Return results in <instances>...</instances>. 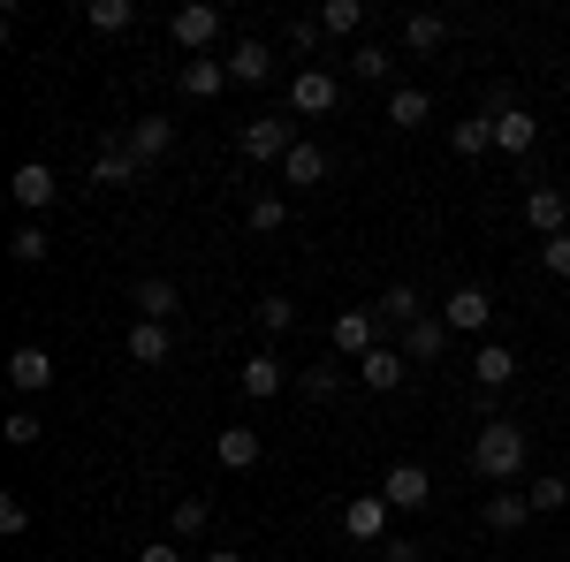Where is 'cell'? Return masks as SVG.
I'll return each mask as SVG.
<instances>
[{"label": "cell", "mask_w": 570, "mask_h": 562, "mask_svg": "<svg viewBox=\"0 0 570 562\" xmlns=\"http://www.w3.org/2000/svg\"><path fill=\"white\" fill-rule=\"evenodd\" d=\"M525 456H532V441L518 418H487L480 433H472V472L494 479V486H510V479L525 472Z\"/></svg>", "instance_id": "1"}, {"label": "cell", "mask_w": 570, "mask_h": 562, "mask_svg": "<svg viewBox=\"0 0 570 562\" xmlns=\"http://www.w3.org/2000/svg\"><path fill=\"white\" fill-rule=\"evenodd\" d=\"M236 145H244V160H289L297 122H289V115H252V122L236 130Z\"/></svg>", "instance_id": "2"}, {"label": "cell", "mask_w": 570, "mask_h": 562, "mask_svg": "<svg viewBox=\"0 0 570 562\" xmlns=\"http://www.w3.org/2000/svg\"><path fill=\"white\" fill-rule=\"evenodd\" d=\"M381 502L419 517V510L434 502V479H426V464H389V472H381Z\"/></svg>", "instance_id": "3"}, {"label": "cell", "mask_w": 570, "mask_h": 562, "mask_svg": "<svg viewBox=\"0 0 570 562\" xmlns=\"http://www.w3.org/2000/svg\"><path fill=\"white\" fill-rule=\"evenodd\" d=\"M441 319H449V335H487L494 297H487L480 282H464V289H449V297H441Z\"/></svg>", "instance_id": "4"}, {"label": "cell", "mask_w": 570, "mask_h": 562, "mask_svg": "<svg viewBox=\"0 0 570 562\" xmlns=\"http://www.w3.org/2000/svg\"><path fill=\"white\" fill-rule=\"evenodd\" d=\"M327 335H335V349H343V357H365V349H381V312H365V304H351V312H335V327H327Z\"/></svg>", "instance_id": "5"}, {"label": "cell", "mask_w": 570, "mask_h": 562, "mask_svg": "<svg viewBox=\"0 0 570 562\" xmlns=\"http://www.w3.org/2000/svg\"><path fill=\"white\" fill-rule=\"evenodd\" d=\"M343 532H351L357 548H389V502H381V494H351Z\"/></svg>", "instance_id": "6"}, {"label": "cell", "mask_w": 570, "mask_h": 562, "mask_svg": "<svg viewBox=\"0 0 570 562\" xmlns=\"http://www.w3.org/2000/svg\"><path fill=\"white\" fill-rule=\"evenodd\" d=\"M335 99H343V85L327 69H297L289 77V115H335Z\"/></svg>", "instance_id": "7"}, {"label": "cell", "mask_w": 570, "mask_h": 562, "mask_svg": "<svg viewBox=\"0 0 570 562\" xmlns=\"http://www.w3.org/2000/svg\"><path fill=\"white\" fill-rule=\"evenodd\" d=\"M53 190H61V183H53V168H46V160H23V168L8 175V198H16V206H23L31 220L53 206Z\"/></svg>", "instance_id": "8"}, {"label": "cell", "mask_w": 570, "mask_h": 562, "mask_svg": "<svg viewBox=\"0 0 570 562\" xmlns=\"http://www.w3.org/2000/svg\"><path fill=\"white\" fill-rule=\"evenodd\" d=\"M8 388L16 395H46L53 388V357H46L39 343H16L8 349Z\"/></svg>", "instance_id": "9"}, {"label": "cell", "mask_w": 570, "mask_h": 562, "mask_svg": "<svg viewBox=\"0 0 570 562\" xmlns=\"http://www.w3.org/2000/svg\"><path fill=\"white\" fill-rule=\"evenodd\" d=\"M168 39L190 46V53H198V46H214V39H220V8H214V0H190V8H176V16H168Z\"/></svg>", "instance_id": "10"}, {"label": "cell", "mask_w": 570, "mask_h": 562, "mask_svg": "<svg viewBox=\"0 0 570 562\" xmlns=\"http://www.w3.org/2000/svg\"><path fill=\"white\" fill-rule=\"evenodd\" d=\"M525 228L540 236V244L563 236V228H570V198H563V190H548V183H532V190H525Z\"/></svg>", "instance_id": "11"}, {"label": "cell", "mask_w": 570, "mask_h": 562, "mask_svg": "<svg viewBox=\"0 0 570 562\" xmlns=\"http://www.w3.org/2000/svg\"><path fill=\"white\" fill-rule=\"evenodd\" d=\"M282 381H289V365H282L274 349H252V357L236 365V388L252 395V403H266V395H282Z\"/></svg>", "instance_id": "12"}, {"label": "cell", "mask_w": 570, "mask_h": 562, "mask_svg": "<svg viewBox=\"0 0 570 562\" xmlns=\"http://www.w3.org/2000/svg\"><path fill=\"white\" fill-rule=\"evenodd\" d=\"M403 373H411V357H403V349H395V343H381V349H365V357H357V381H365V388H373V395L403 388Z\"/></svg>", "instance_id": "13"}, {"label": "cell", "mask_w": 570, "mask_h": 562, "mask_svg": "<svg viewBox=\"0 0 570 562\" xmlns=\"http://www.w3.org/2000/svg\"><path fill=\"white\" fill-rule=\"evenodd\" d=\"M441 349H449V319H441V312H419V319L403 327V357H411V365H434Z\"/></svg>", "instance_id": "14"}, {"label": "cell", "mask_w": 570, "mask_h": 562, "mask_svg": "<svg viewBox=\"0 0 570 562\" xmlns=\"http://www.w3.org/2000/svg\"><path fill=\"white\" fill-rule=\"evenodd\" d=\"M122 145H130L137 160H168V152H176V122H168V115H137Z\"/></svg>", "instance_id": "15"}, {"label": "cell", "mask_w": 570, "mask_h": 562, "mask_svg": "<svg viewBox=\"0 0 570 562\" xmlns=\"http://www.w3.org/2000/svg\"><path fill=\"white\" fill-rule=\"evenodd\" d=\"M137 168H145V160H137L130 145L115 137V145H99V160H91V183H99V190H130Z\"/></svg>", "instance_id": "16"}, {"label": "cell", "mask_w": 570, "mask_h": 562, "mask_svg": "<svg viewBox=\"0 0 570 562\" xmlns=\"http://www.w3.org/2000/svg\"><path fill=\"white\" fill-rule=\"evenodd\" d=\"M472 381H480L487 395L510 388V381H518V349H510V343H480V349H472Z\"/></svg>", "instance_id": "17"}, {"label": "cell", "mask_w": 570, "mask_h": 562, "mask_svg": "<svg viewBox=\"0 0 570 562\" xmlns=\"http://www.w3.org/2000/svg\"><path fill=\"white\" fill-rule=\"evenodd\" d=\"M214 456H220V472H252L259 464V426H220Z\"/></svg>", "instance_id": "18"}, {"label": "cell", "mask_w": 570, "mask_h": 562, "mask_svg": "<svg viewBox=\"0 0 570 562\" xmlns=\"http://www.w3.org/2000/svg\"><path fill=\"white\" fill-rule=\"evenodd\" d=\"M228 77H236V85H266V77H274V46L266 39H236L228 46Z\"/></svg>", "instance_id": "19"}, {"label": "cell", "mask_w": 570, "mask_h": 562, "mask_svg": "<svg viewBox=\"0 0 570 562\" xmlns=\"http://www.w3.org/2000/svg\"><path fill=\"white\" fill-rule=\"evenodd\" d=\"M532 137H540V122H532L525 107H502V115H494V152L525 160V152H532Z\"/></svg>", "instance_id": "20"}, {"label": "cell", "mask_w": 570, "mask_h": 562, "mask_svg": "<svg viewBox=\"0 0 570 562\" xmlns=\"http://www.w3.org/2000/svg\"><path fill=\"white\" fill-rule=\"evenodd\" d=\"M282 183H289V190H312V183H327V152H320L312 137H297V145H289V160H282Z\"/></svg>", "instance_id": "21"}, {"label": "cell", "mask_w": 570, "mask_h": 562, "mask_svg": "<svg viewBox=\"0 0 570 562\" xmlns=\"http://www.w3.org/2000/svg\"><path fill=\"white\" fill-rule=\"evenodd\" d=\"M130 304H137V319H160V327H168L183 297H176V282H160V274H145V282L130 289Z\"/></svg>", "instance_id": "22"}, {"label": "cell", "mask_w": 570, "mask_h": 562, "mask_svg": "<svg viewBox=\"0 0 570 562\" xmlns=\"http://www.w3.org/2000/svg\"><path fill=\"white\" fill-rule=\"evenodd\" d=\"M525 517H532L525 486H502V494H487V532H518Z\"/></svg>", "instance_id": "23"}, {"label": "cell", "mask_w": 570, "mask_h": 562, "mask_svg": "<svg viewBox=\"0 0 570 562\" xmlns=\"http://www.w3.org/2000/svg\"><path fill=\"white\" fill-rule=\"evenodd\" d=\"M403 46H411V53H434V46H449V16H434V8L403 16Z\"/></svg>", "instance_id": "24"}, {"label": "cell", "mask_w": 570, "mask_h": 562, "mask_svg": "<svg viewBox=\"0 0 570 562\" xmlns=\"http://www.w3.org/2000/svg\"><path fill=\"white\" fill-rule=\"evenodd\" d=\"M426 115H434V99H426L419 85H395L389 91V122H395V130H419Z\"/></svg>", "instance_id": "25"}, {"label": "cell", "mask_w": 570, "mask_h": 562, "mask_svg": "<svg viewBox=\"0 0 570 562\" xmlns=\"http://www.w3.org/2000/svg\"><path fill=\"white\" fill-rule=\"evenodd\" d=\"M236 77H228V61H183V91L190 99H214V91H228Z\"/></svg>", "instance_id": "26"}, {"label": "cell", "mask_w": 570, "mask_h": 562, "mask_svg": "<svg viewBox=\"0 0 570 562\" xmlns=\"http://www.w3.org/2000/svg\"><path fill=\"white\" fill-rule=\"evenodd\" d=\"M130 365H168V327L160 319H137L130 327Z\"/></svg>", "instance_id": "27"}, {"label": "cell", "mask_w": 570, "mask_h": 562, "mask_svg": "<svg viewBox=\"0 0 570 562\" xmlns=\"http://www.w3.org/2000/svg\"><path fill=\"white\" fill-rule=\"evenodd\" d=\"M449 145H456L464 160H480V152H494V115H464V122L449 130Z\"/></svg>", "instance_id": "28"}, {"label": "cell", "mask_w": 570, "mask_h": 562, "mask_svg": "<svg viewBox=\"0 0 570 562\" xmlns=\"http://www.w3.org/2000/svg\"><path fill=\"white\" fill-rule=\"evenodd\" d=\"M46 252H53V244H46L39 220H23V228L8 236V259H16V266H46Z\"/></svg>", "instance_id": "29"}, {"label": "cell", "mask_w": 570, "mask_h": 562, "mask_svg": "<svg viewBox=\"0 0 570 562\" xmlns=\"http://www.w3.org/2000/svg\"><path fill=\"white\" fill-rule=\"evenodd\" d=\"M373 312H381V319H395V327H411V319L426 312V297H419L411 282H395V289H389V297H381V304H373Z\"/></svg>", "instance_id": "30"}, {"label": "cell", "mask_w": 570, "mask_h": 562, "mask_svg": "<svg viewBox=\"0 0 570 562\" xmlns=\"http://www.w3.org/2000/svg\"><path fill=\"white\" fill-rule=\"evenodd\" d=\"M320 31H335V39L365 31V0H327V8H320Z\"/></svg>", "instance_id": "31"}, {"label": "cell", "mask_w": 570, "mask_h": 562, "mask_svg": "<svg viewBox=\"0 0 570 562\" xmlns=\"http://www.w3.org/2000/svg\"><path fill=\"white\" fill-rule=\"evenodd\" d=\"M85 23H91V31H130V23H137V8H130V0H91V8H85Z\"/></svg>", "instance_id": "32"}, {"label": "cell", "mask_w": 570, "mask_h": 562, "mask_svg": "<svg viewBox=\"0 0 570 562\" xmlns=\"http://www.w3.org/2000/svg\"><path fill=\"white\" fill-rule=\"evenodd\" d=\"M525 502H532V517L563 510V502H570V479H556V472H548V479H532V486H525Z\"/></svg>", "instance_id": "33"}, {"label": "cell", "mask_w": 570, "mask_h": 562, "mask_svg": "<svg viewBox=\"0 0 570 562\" xmlns=\"http://www.w3.org/2000/svg\"><path fill=\"white\" fill-rule=\"evenodd\" d=\"M389 69H395V53H389V46H357V53H351V77H365V85H381Z\"/></svg>", "instance_id": "34"}, {"label": "cell", "mask_w": 570, "mask_h": 562, "mask_svg": "<svg viewBox=\"0 0 570 562\" xmlns=\"http://www.w3.org/2000/svg\"><path fill=\"white\" fill-rule=\"evenodd\" d=\"M0 433H8V441H16V448H39V411H23V403H16V411H8V418H0Z\"/></svg>", "instance_id": "35"}, {"label": "cell", "mask_w": 570, "mask_h": 562, "mask_svg": "<svg viewBox=\"0 0 570 562\" xmlns=\"http://www.w3.org/2000/svg\"><path fill=\"white\" fill-rule=\"evenodd\" d=\"M259 327L266 335H289V327H297V304L289 297H259Z\"/></svg>", "instance_id": "36"}, {"label": "cell", "mask_w": 570, "mask_h": 562, "mask_svg": "<svg viewBox=\"0 0 570 562\" xmlns=\"http://www.w3.org/2000/svg\"><path fill=\"white\" fill-rule=\"evenodd\" d=\"M168 532H176V540H198V532H206V502H198V494H190V502H176Z\"/></svg>", "instance_id": "37"}, {"label": "cell", "mask_w": 570, "mask_h": 562, "mask_svg": "<svg viewBox=\"0 0 570 562\" xmlns=\"http://www.w3.org/2000/svg\"><path fill=\"white\" fill-rule=\"evenodd\" d=\"M252 228H259V236H274V228H282V220H289V206H282V198H274V190H266V198H252Z\"/></svg>", "instance_id": "38"}, {"label": "cell", "mask_w": 570, "mask_h": 562, "mask_svg": "<svg viewBox=\"0 0 570 562\" xmlns=\"http://www.w3.org/2000/svg\"><path fill=\"white\" fill-rule=\"evenodd\" d=\"M540 266H548L556 282H570V228H563V236H548V244H540Z\"/></svg>", "instance_id": "39"}, {"label": "cell", "mask_w": 570, "mask_h": 562, "mask_svg": "<svg viewBox=\"0 0 570 562\" xmlns=\"http://www.w3.org/2000/svg\"><path fill=\"white\" fill-rule=\"evenodd\" d=\"M320 39H327V31H320V16H289V53H312Z\"/></svg>", "instance_id": "40"}, {"label": "cell", "mask_w": 570, "mask_h": 562, "mask_svg": "<svg viewBox=\"0 0 570 562\" xmlns=\"http://www.w3.org/2000/svg\"><path fill=\"white\" fill-rule=\"evenodd\" d=\"M23 524H31L23 494H0V532H8V540H23Z\"/></svg>", "instance_id": "41"}, {"label": "cell", "mask_w": 570, "mask_h": 562, "mask_svg": "<svg viewBox=\"0 0 570 562\" xmlns=\"http://www.w3.org/2000/svg\"><path fill=\"white\" fill-rule=\"evenodd\" d=\"M335 388H343V373H335V365H312V373H305V395H312V403H327Z\"/></svg>", "instance_id": "42"}, {"label": "cell", "mask_w": 570, "mask_h": 562, "mask_svg": "<svg viewBox=\"0 0 570 562\" xmlns=\"http://www.w3.org/2000/svg\"><path fill=\"white\" fill-rule=\"evenodd\" d=\"M381 562H426V548H411V540H389V548H381Z\"/></svg>", "instance_id": "43"}, {"label": "cell", "mask_w": 570, "mask_h": 562, "mask_svg": "<svg viewBox=\"0 0 570 562\" xmlns=\"http://www.w3.org/2000/svg\"><path fill=\"white\" fill-rule=\"evenodd\" d=\"M137 562H183V548H168V540H153V548H137Z\"/></svg>", "instance_id": "44"}, {"label": "cell", "mask_w": 570, "mask_h": 562, "mask_svg": "<svg viewBox=\"0 0 570 562\" xmlns=\"http://www.w3.org/2000/svg\"><path fill=\"white\" fill-rule=\"evenodd\" d=\"M206 562H244V548H214V555H206Z\"/></svg>", "instance_id": "45"}, {"label": "cell", "mask_w": 570, "mask_h": 562, "mask_svg": "<svg viewBox=\"0 0 570 562\" xmlns=\"http://www.w3.org/2000/svg\"><path fill=\"white\" fill-rule=\"evenodd\" d=\"M563 433H570V426H563Z\"/></svg>", "instance_id": "46"}]
</instances>
